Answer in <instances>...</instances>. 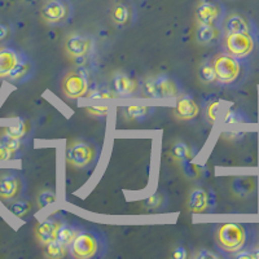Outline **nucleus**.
<instances>
[{"instance_id":"1","label":"nucleus","mask_w":259,"mask_h":259,"mask_svg":"<svg viewBox=\"0 0 259 259\" xmlns=\"http://www.w3.org/2000/svg\"><path fill=\"white\" fill-rule=\"evenodd\" d=\"M215 239L222 250L227 253H237L244 250L249 241L246 227L240 223H226L217 228Z\"/></svg>"},{"instance_id":"2","label":"nucleus","mask_w":259,"mask_h":259,"mask_svg":"<svg viewBox=\"0 0 259 259\" xmlns=\"http://www.w3.org/2000/svg\"><path fill=\"white\" fill-rule=\"evenodd\" d=\"M217 80L222 84L231 85L237 83L242 75V64L240 59L230 53H221L211 62Z\"/></svg>"},{"instance_id":"3","label":"nucleus","mask_w":259,"mask_h":259,"mask_svg":"<svg viewBox=\"0 0 259 259\" xmlns=\"http://www.w3.org/2000/svg\"><path fill=\"white\" fill-rule=\"evenodd\" d=\"M101 242L99 236L92 231L78 232L70 244L71 255L78 259H90L100 253Z\"/></svg>"},{"instance_id":"4","label":"nucleus","mask_w":259,"mask_h":259,"mask_svg":"<svg viewBox=\"0 0 259 259\" xmlns=\"http://www.w3.org/2000/svg\"><path fill=\"white\" fill-rule=\"evenodd\" d=\"M226 51L237 59L250 56L255 48V40L250 32H227L224 39Z\"/></svg>"},{"instance_id":"5","label":"nucleus","mask_w":259,"mask_h":259,"mask_svg":"<svg viewBox=\"0 0 259 259\" xmlns=\"http://www.w3.org/2000/svg\"><path fill=\"white\" fill-rule=\"evenodd\" d=\"M96 157V150L85 142H74L66 149V159L74 167H85L91 165Z\"/></svg>"},{"instance_id":"6","label":"nucleus","mask_w":259,"mask_h":259,"mask_svg":"<svg viewBox=\"0 0 259 259\" xmlns=\"http://www.w3.org/2000/svg\"><path fill=\"white\" fill-rule=\"evenodd\" d=\"M224 8L218 0H201L196 8L198 25H217L223 20Z\"/></svg>"},{"instance_id":"7","label":"nucleus","mask_w":259,"mask_h":259,"mask_svg":"<svg viewBox=\"0 0 259 259\" xmlns=\"http://www.w3.org/2000/svg\"><path fill=\"white\" fill-rule=\"evenodd\" d=\"M61 89L69 99H79L89 92V80L82 71H70L62 79Z\"/></svg>"},{"instance_id":"8","label":"nucleus","mask_w":259,"mask_h":259,"mask_svg":"<svg viewBox=\"0 0 259 259\" xmlns=\"http://www.w3.org/2000/svg\"><path fill=\"white\" fill-rule=\"evenodd\" d=\"M40 15L48 24H61L68 18L69 7L62 0H48L41 7Z\"/></svg>"},{"instance_id":"9","label":"nucleus","mask_w":259,"mask_h":259,"mask_svg":"<svg viewBox=\"0 0 259 259\" xmlns=\"http://www.w3.org/2000/svg\"><path fill=\"white\" fill-rule=\"evenodd\" d=\"M145 89L150 96L154 97H175L178 95L177 84L167 77H158L148 82Z\"/></svg>"},{"instance_id":"10","label":"nucleus","mask_w":259,"mask_h":259,"mask_svg":"<svg viewBox=\"0 0 259 259\" xmlns=\"http://www.w3.org/2000/svg\"><path fill=\"white\" fill-rule=\"evenodd\" d=\"M90 48H91V40L82 35H70L66 41H65V50L68 52L69 56L75 57V59H79L83 57L85 53L89 52Z\"/></svg>"},{"instance_id":"11","label":"nucleus","mask_w":259,"mask_h":259,"mask_svg":"<svg viewBox=\"0 0 259 259\" xmlns=\"http://www.w3.org/2000/svg\"><path fill=\"white\" fill-rule=\"evenodd\" d=\"M231 189L236 196L246 198L256 191V179L254 177H249V175L236 177L231 183Z\"/></svg>"},{"instance_id":"12","label":"nucleus","mask_w":259,"mask_h":259,"mask_svg":"<svg viewBox=\"0 0 259 259\" xmlns=\"http://www.w3.org/2000/svg\"><path fill=\"white\" fill-rule=\"evenodd\" d=\"M200 114V108L196 101L189 96H184L179 99L175 106V115L182 121H191Z\"/></svg>"},{"instance_id":"13","label":"nucleus","mask_w":259,"mask_h":259,"mask_svg":"<svg viewBox=\"0 0 259 259\" xmlns=\"http://www.w3.org/2000/svg\"><path fill=\"white\" fill-rule=\"evenodd\" d=\"M21 56L12 48H0V78H8Z\"/></svg>"},{"instance_id":"14","label":"nucleus","mask_w":259,"mask_h":259,"mask_svg":"<svg viewBox=\"0 0 259 259\" xmlns=\"http://www.w3.org/2000/svg\"><path fill=\"white\" fill-rule=\"evenodd\" d=\"M60 226H61V223L57 219H47V221H45L38 227V230H36V239L43 245L48 244V242L53 241V240H57V233H59Z\"/></svg>"},{"instance_id":"15","label":"nucleus","mask_w":259,"mask_h":259,"mask_svg":"<svg viewBox=\"0 0 259 259\" xmlns=\"http://www.w3.org/2000/svg\"><path fill=\"white\" fill-rule=\"evenodd\" d=\"M21 182L16 175L7 174L0 177V198L12 200L20 193Z\"/></svg>"},{"instance_id":"16","label":"nucleus","mask_w":259,"mask_h":259,"mask_svg":"<svg viewBox=\"0 0 259 259\" xmlns=\"http://www.w3.org/2000/svg\"><path fill=\"white\" fill-rule=\"evenodd\" d=\"M210 205V197L206 191L194 189L188 198V207L192 212L206 211Z\"/></svg>"},{"instance_id":"17","label":"nucleus","mask_w":259,"mask_h":259,"mask_svg":"<svg viewBox=\"0 0 259 259\" xmlns=\"http://www.w3.org/2000/svg\"><path fill=\"white\" fill-rule=\"evenodd\" d=\"M226 32H250L249 21L239 13H232L224 21Z\"/></svg>"},{"instance_id":"18","label":"nucleus","mask_w":259,"mask_h":259,"mask_svg":"<svg viewBox=\"0 0 259 259\" xmlns=\"http://www.w3.org/2000/svg\"><path fill=\"white\" fill-rule=\"evenodd\" d=\"M113 87L119 96H131L138 90V83L124 74H118L113 80Z\"/></svg>"},{"instance_id":"19","label":"nucleus","mask_w":259,"mask_h":259,"mask_svg":"<svg viewBox=\"0 0 259 259\" xmlns=\"http://www.w3.org/2000/svg\"><path fill=\"white\" fill-rule=\"evenodd\" d=\"M221 36L217 25H200L197 29V40L201 45H210Z\"/></svg>"},{"instance_id":"20","label":"nucleus","mask_w":259,"mask_h":259,"mask_svg":"<svg viewBox=\"0 0 259 259\" xmlns=\"http://www.w3.org/2000/svg\"><path fill=\"white\" fill-rule=\"evenodd\" d=\"M66 245L62 244L59 240H53L45 245V255L51 259H61L68 254Z\"/></svg>"},{"instance_id":"21","label":"nucleus","mask_w":259,"mask_h":259,"mask_svg":"<svg viewBox=\"0 0 259 259\" xmlns=\"http://www.w3.org/2000/svg\"><path fill=\"white\" fill-rule=\"evenodd\" d=\"M77 235L78 232L75 231V228L68 226V224H61V226H60L59 233H57V240L61 241L62 244L66 245V246H69V245L73 242V240L75 239V236Z\"/></svg>"},{"instance_id":"22","label":"nucleus","mask_w":259,"mask_h":259,"mask_svg":"<svg viewBox=\"0 0 259 259\" xmlns=\"http://www.w3.org/2000/svg\"><path fill=\"white\" fill-rule=\"evenodd\" d=\"M30 71V62L27 61L26 59L24 57H21L20 61L17 62V65L15 66L13 71L9 75V79H13V80H18V79H22L25 75H27V73Z\"/></svg>"},{"instance_id":"23","label":"nucleus","mask_w":259,"mask_h":259,"mask_svg":"<svg viewBox=\"0 0 259 259\" xmlns=\"http://www.w3.org/2000/svg\"><path fill=\"white\" fill-rule=\"evenodd\" d=\"M172 156L175 159L182 162H186L192 158V150L186 143H177L172 147Z\"/></svg>"},{"instance_id":"24","label":"nucleus","mask_w":259,"mask_h":259,"mask_svg":"<svg viewBox=\"0 0 259 259\" xmlns=\"http://www.w3.org/2000/svg\"><path fill=\"white\" fill-rule=\"evenodd\" d=\"M112 18L117 25H124L127 24V21L130 18V11L126 6L123 4H118L113 8L112 11Z\"/></svg>"},{"instance_id":"25","label":"nucleus","mask_w":259,"mask_h":259,"mask_svg":"<svg viewBox=\"0 0 259 259\" xmlns=\"http://www.w3.org/2000/svg\"><path fill=\"white\" fill-rule=\"evenodd\" d=\"M198 77H200L201 82L206 83H212L217 80V75H215V70L212 64H203L202 66L198 70Z\"/></svg>"},{"instance_id":"26","label":"nucleus","mask_w":259,"mask_h":259,"mask_svg":"<svg viewBox=\"0 0 259 259\" xmlns=\"http://www.w3.org/2000/svg\"><path fill=\"white\" fill-rule=\"evenodd\" d=\"M149 112V108L144 105H133L128 106L126 109V114L128 115V118L131 119H140V118H144L145 115Z\"/></svg>"},{"instance_id":"27","label":"nucleus","mask_w":259,"mask_h":259,"mask_svg":"<svg viewBox=\"0 0 259 259\" xmlns=\"http://www.w3.org/2000/svg\"><path fill=\"white\" fill-rule=\"evenodd\" d=\"M26 134V124L25 122H20L18 124H13V126H9L8 128L6 130V135L9 136V138L18 139L20 140L22 136Z\"/></svg>"},{"instance_id":"28","label":"nucleus","mask_w":259,"mask_h":259,"mask_svg":"<svg viewBox=\"0 0 259 259\" xmlns=\"http://www.w3.org/2000/svg\"><path fill=\"white\" fill-rule=\"evenodd\" d=\"M246 121L245 115L242 114L239 110H230V112L226 114V118H224V122L228 124H235V123H241V122Z\"/></svg>"},{"instance_id":"29","label":"nucleus","mask_w":259,"mask_h":259,"mask_svg":"<svg viewBox=\"0 0 259 259\" xmlns=\"http://www.w3.org/2000/svg\"><path fill=\"white\" fill-rule=\"evenodd\" d=\"M55 201H56V194L51 191L43 192V193L39 194V197H38V203L40 207L48 206V205L53 203Z\"/></svg>"},{"instance_id":"30","label":"nucleus","mask_w":259,"mask_h":259,"mask_svg":"<svg viewBox=\"0 0 259 259\" xmlns=\"http://www.w3.org/2000/svg\"><path fill=\"white\" fill-rule=\"evenodd\" d=\"M31 209V205L29 202H25V201H18L12 206L13 214L17 215V217H24L25 214L30 211Z\"/></svg>"},{"instance_id":"31","label":"nucleus","mask_w":259,"mask_h":259,"mask_svg":"<svg viewBox=\"0 0 259 259\" xmlns=\"http://www.w3.org/2000/svg\"><path fill=\"white\" fill-rule=\"evenodd\" d=\"M218 113H219V101H212L207 105L206 108V117L211 123H214L217 121V118H218Z\"/></svg>"},{"instance_id":"32","label":"nucleus","mask_w":259,"mask_h":259,"mask_svg":"<svg viewBox=\"0 0 259 259\" xmlns=\"http://www.w3.org/2000/svg\"><path fill=\"white\" fill-rule=\"evenodd\" d=\"M108 106H90L87 108V112L91 115H96V117H104L108 114Z\"/></svg>"},{"instance_id":"33","label":"nucleus","mask_w":259,"mask_h":259,"mask_svg":"<svg viewBox=\"0 0 259 259\" xmlns=\"http://www.w3.org/2000/svg\"><path fill=\"white\" fill-rule=\"evenodd\" d=\"M13 154H15V150L8 148L7 145H4L3 143H0V161L12 158Z\"/></svg>"},{"instance_id":"34","label":"nucleus","mask_w":259,"mask_h":259,"mask_svg":"<svg viewBox=\"0 0 259 259\" xmlns=\"http://www.w3.org/2000/svg\"><path fill=\"white\" fill-rule=\"evenodd\" d=\"M91 99H103V100H109V99H114L115 95L113 92L109 91H96V92H92L90 95Z\"/></svg>"},{"instance_id":"35","label":"nucleus","mask_w":259,"mask_h":259,"mask_svg":"<svg viewBox=\"0 0 259 259\" xmlns=\"http://www.w3.org/2000/svg\"><path fill=\"white\" fill-rule=\"evenodd\" d=\"M159 203H161V198L159 196H153V197H149L145 202L148 207H152V209H156V207L159 206Z\"/></svg>"},{"instance_id":"36","label":"nucleus","mask_w":259,"mask_h":259,"mask_svg":"<svg viewBox=\"0 0 259 259\" xmlns=\"http://www.w3.org/2000/svg\"><path fill=\"white\" fill-rule=\"evenodd\" d=\"M196 256H197L198 259H215V258H218V255H217V254L211 253V251H209V250H201L200 253H198Z\"/></svg>"},{"instance_id":"37","label":"nucleus","mask_w":259,"mask_h":259,"mask_svg":"<svg viewBox=\"0 0 259 259\" xmlns=\"http://www.w3.org/2000/svg\"><path fill=\"white\" fill-rule=\"evenodd\" d=\"M236 258L239 259H254V254L253 251H249V250H245V251H237L236 254Z\"/></svg>"},{"instance_id":"38","label":"nucleus","mask_w":259,"mask_h":259,"mask_svg":"<svg viewBox=\"0 0 259 259\" xmlns=\"http://www.w3.org/2000/svg\"><path fill=\"white\" fill-rule=\"evenodd\" d=\"M174 256L177 259H184L187 258V251L184 247H178L177 250L174 251Z\"/></svg>"},{"instance_id":"39","label":"nucleus","mask_w":259,"mask_h":259,"mask_svg":"<svg viewBox=\"0 0 259 259\" xmlns=\"http://www.w3.org/2000/svg\"><path fill=\"white\" fill-rule=\"evenodd\" d=\"M7 34H8V29H7V26H4V25H0V39L6 38Z\"/></svg>"},{"instance_id":"40","label":"nucleus","mask_w":259,"mask_h":259,"mask_svg":"<svg viewBox=\"0 0 259 259\" xmlns=\"http://www.w3.org/2000/svg\"><path fill=\"white\" fill-rule=\"evenodd\" d=\"M253 254H254V259H259V247L258 249H254Z\"/></svg>"}]
</instances>
